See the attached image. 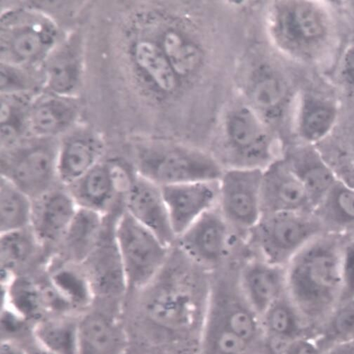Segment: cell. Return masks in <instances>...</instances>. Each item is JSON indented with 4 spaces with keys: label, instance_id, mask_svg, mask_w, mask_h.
Instances as JSON below:
<instances>
[{
    "label": "cell",
    "instance_id": "6da1fadb",
    "mask_svg": "<svg viewBox=\"0 0 354 354\" xmlns=\"http://www.w3.org/2000/svg\"><path fill=\"white\" fill-rule=\"evenodd\" d=\"M166 267V265H165ZM162 272L147 286L131 293L132 309L124 308L130 346L192 348L199 353L207 317L209 286L202 287L187 272Z\"/></svg>",
    "mask_w": 354,
    "mask_h": 354
},
{
    "label": "cell",
    "instance_id": "7a4b0ae2",
    "mask_svg": "<svg viewBox=\"0 0 354 354\" xmlns=\"http://www.w3.org/2000/svg\"><path fill=\"white\" fill-rule=\"evenodd\" d=\"M346 241L345 235L325 232L301 250L286 268L287 292L315 337L340 301Z\"/></svg>",
    "mask_w": 354,
    "mask_h": 354
},
{
    "label": "cell",
    "instance_id": "3957f363",
    "mask_svg": "<svg viewBox=\"0 0 354 354\" xmlns=\"http://www.w3.org/2000/svg\"><path fill=\"white\" fill-rule=\"evenodd\" d=\"M1 62L40 69L62 40L56 21L40 10L18 7L3 12Z\"/></svg>",
    "mask_w": 354,
    "mask_h": 354
},
{
    "label": "cell",
    "instance_id": "277c9868",
    "mask_svg": "<svg viewBox=\"0 0 354 354\" xmlns=\"http://www.w3.org/2000/svg\"><path fill=\"white\" fill-rule=\"evenodd\" d=\"M114 232L128 295L144 288L162 272L169 261V247L124 209Z\"/></svg>",
    "mask_w": 354,
    "mask_h": 354
},
{
    "label": "cell",
    "instance_id": "5b68a950",
    "mask_svg": "<svg viewBox=\"0 0 354 354\" xmlns=\"http://www.w3.org/2000/svg\"><path fill=\"white\" fill-rule=\"evenodd\" d=\"M325 232L314 213L286 212L263 214L248 234L261 259L286 268L301 250Z\"/></svg>",
    "mask_w": 354,
    "mask_h": 354
},
{
    "label": "cell",
    "instance_id": "8992f818",
    "mask_svg": "<svg viewBox=\"0 0 354 354\" xmlns=\"http://www.w3.org/2000/svg\"><path fill=\"white\" fill-rule=\"evenodd\" d=\"M59 139L30 138L1 151V176L34 199L62 185L58 173Z\"/></svg>",
    "mask_w": 354,
    "mask_h": 354
},
{
    "label": "cell",
    "instance_id": "52a82bcc",
    "mask_svg": "<svg viewBox=\"0 0 354 354\" xmlns=\"http://www.w3.org/2000/svg\"><path fill=\"white\" fill-rule=\"evenodd\" d=\"M136 171L161 187L202 181H218L223 169L212 159L180 149L142 151Z\"/></svg>",
    "mask_w": 354,
    "mask_h": 354
},
{
    "label": "cell",
    "instance_id": "ba28073f",
    "mask_svg": "<svg viewBox=\"0 0 354 354\" xmlns=\"http://www.w3.org/2000/svg\"><path fill=\"white\" fill-rule=\"evenodd\" d=\"M279 24L289 48L307 60L321 55L332 35L330 15L326 8L317 2L288 3L279 15Z\"/></svg>",
    "mask_w": 354,
    "mask_h": 354
},
{
    "label": "cell",
    "instance_id": "9c48e42d",
    "mask_svg": "<svg viewBox=\"0 0 354 354\" xmlns=\"http://www.w3.org/2000/svg\"><path fill=\"white\" fill-rule=\"evenodd\" d=\"M263 171L233 167L221 174L217 207L232 228L248 233L261 218Z\"/></svg>",
    "mask_w": 354,
    "mask_h": 354
},
{
    "label": "cell",
    "instance_id": "30bf717a",
    "mask_svg": "<svg viewBox=\"0 0 354 354\" xmlns=\"http://www.w3.org/2000/svg\"><path fill=\"white\" fill-rule=\"evenodd\" d=\"M118 215L107 216L100 243L82 265L91 287L93 304L124 308L127 286L114 232Z\"/></svg>",
    "mask_w": 354,
    "mask_h": 354
},
{
    "label": "cell",
    "instance_id": "8fae6325",
    "mask_svg": "<svg viewBox=\"0 0 354 354\" xmlns=\"http://www.w3.org/2000/svg\"><path fill=\"white\" fill-rule=\"evenodd\" d=\"M136 170L118 160L104 159L76 182L65 187L78 207L107 216L117 210Z\"/></svg>",
    "mask_w": 354,
    "mask_h": 354
},
{
    "label": "cell",
    "instance_id": "7c38bea8",
    "mask_svg": "<svg viewBox=\"0 0 354 354\" xmlns=\"http://www.w3.org/2000/svg\"><path fill=\"white\" fill-rule=\"evenodd\" d=\"M231 228L218 207L203 215L176 238L180 250L200 267H218L227 255Z\"/></svg>",
    "mask_w": 354,
    "mask_h": 354
},
{
    "label": "cell",
    "instance_id": "4fadbf2b",
    "mask_svg": "<svg viewBox=\"0 0 354 354\" xmlns=\"http://www.w3.org/2000/svg\"><path fill=\"white\" fill-rule=\"evenodd\" d=\"M129 351L122 310L93 304L80 316L78 354H126Z\"/></svg>",
    "mask_w": 354,
    "mask_h": 354
},
{
    "label": "cell",
    "instance_id": "5bb4252c",
    "mask_svg": "<svg viewBox=\"0 0 354 354\" xmlns=\"http://www.w3.org/2000/svg\"><path fill=\"white\" fill-rule=\"evenodd\" d=\"M77 209L63 185L32 199L30 228L46 252L58 249Z\"/></svg>",
    "mask_w": 354,
    "mask_h": 354
},
{
    "label": "cell",
    "instance_id": "9a60e30c",
    "mask_svg": "<svg viewBox=\"0 0 354 354\" xmlns=\"http://www.w3.org/2000/svg\"><path fill=\"white\" fill-rule=\"evenodd\" d=\"M123 209L167 246L176 241L162 188L137 171L124 196Z\"/></svg>",
    "mask_w": 354,
    "mask_h": 354
},
{
    "label": "cell",
    "instance_id": "2e32d148",
    "mask_svg": "<svg viewBox=\"0 0 354 354\" xmlns=\"http://www.w3.org/2000/svg\"><path fill=\"white\" fill-rule=\"evenodd\" d=\"M105 141L96 130L77 125L59 138L58 173L62 185L68 187L104 159Z\"/></svg>",
    "mask_w": 354,
    "mask_h": 354
},
{
    "label": "cell",
    "instance_id": "e0dca14e",
    "mask_svg": "<svg viewBox=\"0 0 354 354\" xmlns=\"http://www.w3.org/2000/svg\"><path fill=\"white\" fill-rule=\"evenodd\" d=\"M83 71L82 38L75 32L62 38L41 65L43 91L76 97Z\"/></svg>",
    "mask_w": 354,
    "mask_h": 354
},
{
    "label": "cell",
    "instance_id": "ac0fdd59",
    "mask_svg": "<svg viewBox=\"0 0 354 354\" xmlns=\"http://www.w3.org/2000/svg\"><path fill=\"white\" fill-rule=\"evenodd\" d=\"M218 181L194 182L162 187L176 239L203 215L217 207Z\"/></svg>",
    "mask_w": 354,
    "mask_h": 354
},
{
    "label": "cell",
    "instance_id": "d6986e66",
    "mask_svg": "<svg viewBox=\"0 0 354 354\" xmlns=\"http://www.w3.org/2000/svg\"><path fill=\"white\" fill-rule=\"evenodd\" d=\"M261 203L263 214L314 212L304 187L285 160L263 169Z\"/></svg>",
    "mask_w": 354,
    "mask_h": 354
},
{
    "label": "cell",
    "instance_id": "ffe728a7",
    "mask_svg": "<svg viewBox=\"0 0 354 354\" xmlns=\"http://www.w3.org/2000/svg\"><path fill=\"white\" fill-rule=\"evenodd\" d=\"M80 105L76 97L41 91L31 103L28 127L32 138L59 139L77 124Z\"/></svg>",
    "mask_w": 354,
    "mask_h": 354
},
{
    "label": "cell",
    "instance_id": "44dd1931",
    "mask_svg": "<svg viewBox=\"0 0 354 354\" xmlns=\"http://www.w3.org/2000/svg\"><path fill=\"white\" fill-rule=\"evenodd\" d=\"M242 294L260 318L287 291L286 268L263 259L248 262L239 276Z\"/></svg>",
    "mask_w": 354,
    "mask_h": 354
},
{
    "label": "cell",
    "instance_id": "7402d4cb",
    "mask_svg": "<svg viewBox=\"0 0 354 354\" xmlns=\"http://www.w3.org/2000/svg\"><path fill=\"white\" fill-rule=\"evenodd\" d=\"M263 338L270 354H282L293 341L315 338L287 291L260 317Z\"/></svg>",
    "mask_w": 354,
    "mask_h": 354
},
{
    "label": "cell",
    "instance_id": "603a6c76",
    "mask_svg": "<svg viewBox=\"0 0 354 354\" xmlns=\"http://www.w3.org/2000/svg\"><path fill=\"white\" fill-rule=\"evenodd\" d=\"M231 147L240 160L238 167L259 168L270 156V142L257 115L248 108L232 113L227 122Z\"/></svg>",
    "mask_w": 354,
    "mask_h": 354
},
{
    "label": "cell",
    "instance_id": "cb8c5ba5",
    "mask_svg": "<svg viewBox=\"0 0 354 354\" xmlns=\"http://www.w3.org/2000/svg\"><path fill=\"white\" fill-rule=\"evenodd\" d=\"M107 216L78 207L60 245L53 254L71 262L83 263L100 243Z\"/></svg>",
    "mask_w": 354,
    "mask_h": 354
},
{
    "label": "cell",
    "instance_id": "d4e9b609",
    "mask_svg": "<svg viewBox=\"0 0 354 354\" xmlns=\"http://www.w3.org/2000/svg\"><path fill=\"white\" fill-rule=\"evenodd\" d=\"M284 160L304 187L315 209L338 180L334 169L313 145H306Z\"/></svg>",
    "mask_w": 354,
    "mask_h": 354
},
{
    "label": "cell",
    "instance_id": "484cf974",
    "mask_svg": "<svg viewBox=\"0 0 354 354\" xmlns=\"http://www.w3.org/2000/svg\"><path fill=\"white\" fill-rule=\"evenodd\" d=\"M46 253L30 227L0 234L2 286L28 271Z\"/></svg>",
    "mask_w": 354,
    "mask_h": 354
},
{
    "label": "cell",
    "instance_id": "4316f807",
    "mask_svg": "<svg viewBox=\"0 0 354 354\" xmlns=\"http://www.w3.org/2000/svg\"><path fill=\"white\" fill-rule=\"evenodd\" d=\"M80 316L55 314L44 317L33 327L35 344L53 354H78Z\"/></svg>",
    "mask_w": 354,
    "mask_h": 354
},
{
    "label": "cell",
    "instance_id": "83f0119b",
    "mask_svg": "<svg viewBox=\"0 0 354 354\" xmlns=\"http://www.w3.org/2000/svg\"><path fill=\"white\" fill-rule=\"evenodd\" d=\"M313 213L326 232L348 234L354 230V188L338 179Z\"/></svg>",
    "mask_w": 354,
    "mask_h": 354
},
{
    "label": "cell",
    "instance_id": "f1b7e54d",
    "mask_svg": "<svg viewBox=\"0 0 354 354\" xmlns=\"http://www.w3.org/2000/svg\"><path fill=\"white\" fill-rule=\"evenodd\" d=\"M337 118V108L331 102L314 95L306 96L299 116L300 137L308 145L322 142L330 134Z\"/></svg>",
    "mask_w": 354,
    "mask_h": 354
},
{
    "label": "cell",
    "instance_id": "f546056e",
    "mask_svg": "<svg viewBox=\"0 0 354 354\" xmlns=\"http://www.w3.org/2000/svg\"><path fill=\"white\" fill-rule=\"evenodd\" d=\"M36 95L1 94V151L13 149L32 138L28 116Z\"/></svg>",
    "mask_w": 354,
    "mask_h": 354
},
{
    "label": "cell",
    "instance_id": "4dcf8cb0",
    "mask_svg": "<svg viewBox=\"0 0 354 354\" xmlns=\"http://www.w3.org/2000/svg\"><path fill=\"white\" fill-rule=\"evenodd\" d=\"M131 55L136 67L158 90L165 93L174 91L178 77L160 46L148 39L139 40L133 46Z\"/></svg>",
    "mask_w": 354,
    "mask_h": 354
},
{
    "label": "cell",
    "instance_id": "1f68e13d",
    "mask_svg": "<svg viewBox=\"0 0 354 354\" xmlns=\"http://www.w3.org/2000/svg\"><path fill=\"white\" fill-rule=\"evenodd\" d=\"M0 180V234L30 227L32 199L6 177Z\"/></svg>",
    "mask_w": 354,
    "mask_h": 354
},
{
    "label": "cell",
    "instance_id": "d6a6232c",
    "mask_svg": "<svg viewBox=\"0 0 354 354\" xmlns=\"http://www.w3.org/2000/svg\"><path fill=\"white\" fill-rule=\"evenodd\" d=\"M315 341L324 353L354 339V299L339 302L316 333Z\"/></svg>",
    "mask_w": 354,
    "mask_h": 354
},
{
    "label": "cell",
    "instance_id": "836d02e7",
    "mask_svg": "<svg viewBox=\"0 0 354 354\" xmlns=\"http://www.w3.org/2000/svg\"><path fill=\"white\" fill-rule=\"evenodd\" d=\"M160 47L177 77L189 75L199 66L200 50L192 41L176 31L167 32Z\"/></svg>",
    "mask_w": 354,
    "mask_h": 354
},
{
    "label": "cell",
    "instance_id": "e575fe53",
    "mask_svg": "<svg viewBox=\"0 0 354 354\" xmlns=\"http://www.w3.org/2000/svg\"><path fill=\"white\" fill-rule=\"evenodd\" d=\"M287 94L286 86L281 78L270 71L257 74L250 87V97L260 110L270 113L278 111Z\"/></svg>",
    "mask_w": 354,
    "mask_h": 354
},
{
    "label": "cell",
    "instance_id": "d590c367",
    "mask_svg": "<svg viewBox=\"0 0 354 354\" xmlns=\"http://www.w3.org/2000/svg\"><path fill=\"white\" fill-rule=\"evenodd\" d=\"M43 91L40 69L1 62V94L36 95Z\"/></svg>",
    "mask_w": 354,
    "mask_h": 354
},
{
    "label": "cell",
    "instance_id": "8d00e7d4",
    "mask_svg": "<svg viewBox=\"0 0 354 354\" xmlns=\"http://www.w3.org/2000/svg\"><path fill=\"white\" fill-rule=\"evenodd\" d=\"M339 302L354 299V241L346 236Z\"/></svg>",
    "mask_w": 354,
    "mask_h": 354
},
{
    "label": "cell",
    "instance_id": "74e56055",
    "mask_svg": "<svg viewBox=\"0 0 354 354\" xmlns=\"http://www.w3.org/2000/svg\"><path fill=\"white\" fill-rule=\"evenodd\" d=\"M282 354H323L313 338L304 337L291 342Z\"/></svg>",
    "mask_w": 354,
    "mask_h": 354
},
{
    "label": "cell",
    "instance_id": "f35d334b",
    "mask_svg": "<svg viewBox=\"0 0 354 354\" xmlns=\"http://www.w3.org/2000/svg\"><path fill=\"white\" fill-rule=\"evenodd\" d=\"M1 354H29L28 348L21 342L3 339L1 341Z\"/></svg>",
    "mask_w": 354,
    "mask_h": 354
},
{
    "label": "cell",
    "instance_id": "ab89813d",
    "mask_svg": "<svg viewBox=\"0 0 354 354\" xmlns=\"http://www.w3.org/2000/svg\"><path fill=\"white\" fill-rule=\"evenodd\" d=\"M343 73L346 79L354 85V46L346 52L343 62Z\"/></svg>",
    "mask_w": 354,
    "mask_h": 354
},
{
    "label": "cell",
    "instance_id": "60d3db41",
    "mask_svg": "<svg viewBox=\"0 0 354 354\" xmlns=\"http://www.w3.org/2000/svg\"><path fill=\"white\" fill-rule=\"evenodd\" d=\"M323 354H354V339L337 345Z\"/></svg>",
    "mask_w": 354,
    "mask_h": 354
},
{
    "label": "cell",
    "instance_id": "b9f144b4",
    "mask_svg": "<svg viewBox=\"0 0 354 354\" xmlns=\"http://www.w3.org/2000/svg\"><path fill=\"white\" fill-rule=\"evenodd\" d=\"M29 354H53L46 350H44L43 348H40L39 346H37L35 341L33 342L32 345L28 349Z\"/></svg>",
    "mask_w": 354,
    "mask_h": 354
},
{
    "label": "cell",
    "instance_id": "7bdbcfd3",
    "mask_svg": "<svg viewBox=\"0 0 354 354\" xmlns=\"http://www.w3.org/2000/svg\"><path fill=\"white\" fill-rule=\"evenodd\" d=\"M345 236H346L348 239L354 241V230Z\"/></svg>",
    "mask_w": 354,
    "mask_h": 354
},
{
    "label": "cell",
    "instance_id": "ee69618b",
    "mask_svg": "<svg viewBox=\"0 0 354 354\" xmlns=\"http://www.w3.org/2000/svg\"><path fill=\"white\" fill-rule=\"evenodd\" d=\"M126 354H135L134 353H133L131 350L129 351H128Z\"/></svg>",
    "mask_w": 354,
    "mask_h": 354
}]
</instances>
